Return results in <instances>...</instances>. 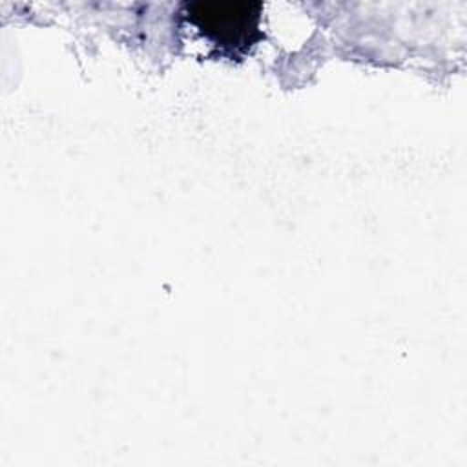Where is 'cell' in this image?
<instances>
[{
    "instance_id": "1",
    "label": "cell",
    "mask_w": 467,
    "mask_h": 467,
    "mask_svg": "<svg viewBox=\"0 0 467 467\" xmlns=\"http://www.w3.org/2000/svg\"><path fill=\"white\" fill-rule=\"evenodd\" d=\"M259 9V4L250 2H204L190 7V18L217 44L241 49L257 36Z\"/></svg>"
}]
</instances>
